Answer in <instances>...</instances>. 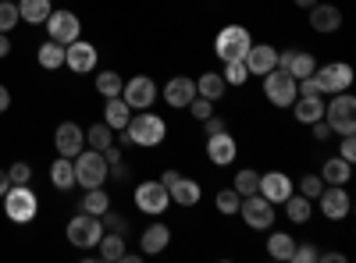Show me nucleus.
I'll return each instance as SVG.
<instances>
[{"label":"nucleus","instance_id":"72a5a7b5","mask_svg":"<svg viewBox=\"0 0 356 263\" xmlns=\"http://www.w3.org/2000/svg\"><path fill=\"white\" fill-rule=\"evenodd\" d=\"M111 210V196L107 189H86V199H82V214H93V217H104Z\"/></svg>","mask_w":356,"mask_h":263},{"label":"nucleus","instance_id":"a211bd4d","mask_svg":"<svg viewBox=\"0 0 356 263\" xmlns=\"http://www.w3.org/2000/svg\"><path fill=\"white\" fill-rule=\"evenodd\" d=\"M193 96H196V82H193L189 75H175V78H168V85H164V103H168V107L186 110V107L193 103Z\"/></svg>","mask_w":356,"mask_h":263},{"label":"nucleus","instance_id":"6e6d98bb","mask_svg":"<svg viewBox=\"0 0 356 263\" xmlns=\"http://www.w3.org/2000/svg\"><path fill=\"white\" fill-rule=\"evenodd\" d=\"M8 189H11V178H8V171H4V167H0V196H4Z\"/></svg>","mask_w":356,"mask_h":263},{"label":"nucleus","instance_id":"3c124183","mask_svg":"<svg viewBox=\"0 0 356 263\" xmlns=\"http://www.w3.org/2000/svg\"><path fill=\"white\" fill-rule=\"evenodd\" d=\"M178 174H182V171H175V167H168V171L161 174V182H164V189H171V185L178 182Z\"/></svg>","mask_w":356,"mask_h":263},{"label":"nucleus","instance_id":"37998d69","mask_svg":"<svg viewBox=\"0 0 356 263\" xmlns=\"http://www.w3.org/2000/svg\"><path fill=\"white\" fill-rule=\"evenodd\" d=\"M186 110H193V118H196V121H207V118L214 114V103L207 100V96H193V103H189Z\"/></svg>","mask_w":356,"mask_h":263},{"label":"nucleus","instance_id":"c03bdc74","mask_svg":"<svg viewBox=\"0 0 356 263\" xmlns=\"http://www.w3.org/2000/svg\"><path fill=\"white\" fill-rule=\"evenodd\" d=\"M339 157H342V160H349V164H356V132H353V135H342Z\"/></svg>","mask_w":356,"mask_h":263},{"label":"nucleus","instance_id":"ddd939ff","mask_svg":"<svg viewBox=\"0 0 356 263\" xmlns=\"http://www.w3.org/2000/svg\"><path fill=\"white\" fill-rule=\"evenodd\" d=\"M317 207H321V214L328 217V221H346L353 199H349L346 185H324L321 196H317Z\"/></svg>","mask_w":356,"mask_h":263},{"label":"nucleus","instance_id":"4d7b16f0","mask_svg":"<svg viewBox=\"0 0 356 263\" xmlns=\"http://www.w3.org/2000/svg\"><path fill=\"white\" fill-rule=\"evenodd\" d=\"M292 4H296V8H303V11H310V8L317 4V0H292Z\"/></svg>","mask_w":356,"mask_h":263},{"label":"nucleus","instance_id":"20e7f679","mask_svg":"<svg viewBox=\"0 0 356 263\" xmlns=\"http://www.w3.org/2000/svg\"><path fill=\"white\" fill-rule=\"evenodd\" d=\"M250 46H253V36H250L246 25H225L214 40V53L221 61H243Z\"/></svg>","mask_w":356,"mask_h":263},{"label":"nucleus","instance_id":"a878e982","mask_svg":"<svg viewBox=\"0 0 356 263\" xmlns=\"http://www.w3.org/2000/svg\"><path fill=\"white\" fill-rule=\"evenodd\" d=\"M349 174H353V164L342 160V157H328V160L321 164V182L324 185H346Z\"/></svg>","mask_w":356,"mask_h":263},{"label":"nucleus","instance_id":"ea45409f","mask_svg":"<svg viewBox=\"0 0 356 263\" xmlns=\"http://www.w3.org/2000/svg\"><path fill=\"white\" fill-rule=\"evenodd\" d=\"M18 22H22V15H18L15 0H0V33H11Z\"/></svg>","mask_w":356,"mask_h":263},{"label":"nucleus","instance_id":"79ce46f5","mask_svg":"<svg viewBox=\"0 0 356 263\" xmlns=\"http://www.w3.org/2000/svg\"><path fill=\"white\" fill-rule=\"evenodd\" d=\"M321 189H324L321 174H303V178H300V196H307V199H317V196H321Z\"/></svg>","mask_w":356,"mask_h":263},{"label":"nucleus","instance_id":"b1692460","mask_svg":"<svg viewBox=\"0 0 356 263\" xmlns=\"http://www.w3.org/2000/svg\"><path fill=\"white\" fill-rule=\"evenodd\" d=\"M132 114H136V110H132L122 96H107V100H104V121H107L114 132H122V128L132 121Z\"/></svg>","mask_w":356,"mask_h":263},{"label":"nucleus","instance_id":"6ab92c4d","mask_svg":"<svg viewBox=\"0 0 356 263\" xmlns=\"http://www.w3.org/2000/svg\"><path fill=\"white\" fill-rule=\"evenodd\" d=\"M310 28L321 33V36L339 33V28H342V11L335 4H321V0H317V4L310 8Z\"/></svg>","mask_w":356,"mask_h":263},{"label":"nucleus","instance_id":"bb28decb","mask_svg":"<svg viewBox=\"0 0 356 263\" xmlns=\"http://www.w3.org/2000/svg\"><path fill=\"white\" fill-rule=\"evenodd\" d=\"M50 182H54L57 192L75 189V164H72V157H57V160H54V167H50Z\"/></svg>","mask_w":356,"mask_h":263},{"label":"nucleus","instance_id":"f3484780","mask_svg":"<svg viewBox=\"0 0 356 263\" xmlns=\"http://www.w3.org/2000/svg\"><path fill=\"white\" fill-rule=\"evenodd\" d=\"M292 192H296V185H292V178H289L285 171H267V174H260V196L271 199L275 207H282Z\"/></svg>","mask_w":356,"mask_h":263},{"label":"nucleus","instance_id":"c756f323","mask_svg":"<svg viewBox=\"0 0 356 263\" xmlns=\"http://www.w3.org/2000/svg\"><path fill=\"white\" fill-rule=\"evenodd\" d=\"M36 61H40V68H47V71L65 68V43H54V40L40 43V50H36Z\"/></svg>","mask_w":356,"mask_h":263},{"label":"nucleus","instance_id":"9d476101","mask_svg":"<svg viewBox=\"0 0 356 263\" xmlns=\"http://www.w3.org/2000/svg\"><path fill=\"white\" fill-rule=\"evenodd\" d=\"M264 96L271 107H292L296 100V78L285 68H271L264 75Z\"/></svg>","mask_w":356,"mask_h":263},{"label":"nucleus","instance_id":"e433bc0d","mask_svg":"<svg viewBox=\"0 0 356 263\" xmlns=\"http://www.w3.org/2000/svg\"><path fill=\"white\" fill-rule=\"evenodd\" d=\"M232 189L239 192L243 199H246V196H253V192H260V171H253V167H243L239 174H235Z\"/></svg>","mask_w":356,"mask_h":263},{"label":"nucleus","instance_id":"cd10ccee","mask_svg":"<svg viewBox=\"0 0 356 263\" xmlns=\"http://www.w3.org/2000/svg\"><path fill=\"white\" fill-rule=\"evenodd\" d=\"M97 249H100V260L104 263H118L129 249H125V235H118V231H104L100 235V242H97Z\"/></svg>","mask_w":356,"mask_h":263},{"label":"nucleus","instance_id":"09e8293b","mask_svg":"<svg viewBox=\"0 0 356 263\" xmlns=\"http://www.w3.org/2000/svg\"><path fill=\"white\" fill-rule=\"evenodd\" d=\"M203 128H207V135H218V132H228V125L218 118V114H211V118L203 121Z\"/></svg>","mask_w":356,"mask_h":263},{"label":"nucleus","instance_id":"6e6552de","mask_svg":"<svg viewBox=\"0 0 356 263\" xmlns=\"http://www.w3.org/2000/svg\"><path fill=\"white\" fill-rule=\"evenodd\" d=\"M136 207L146 217H164L171 207V192L164 189V182H139L136 185Z\"/></svg>","mask_w":356,"mask_h":263},{"label":"nucleus","instance_id":"2f4dec72","mask_svg":"<svg viewBox=\"0 0 356 263\" xmlns=\"http://www.w3.org/2000/svg\"><path fill=\"white\" fill-rule=\"evenodd\" d=\"M292 249H296V239L289 231H271L267 235V256L271 260H292Z\"/></svg>","mask_w":356,"mask_h":263},{"label":"nucleus","instance_id":"f257e3e1","mask_svg":"<svg viewBox=\"0 0 356 263\" xmlns=\"http://www.w3.org/2000/svg\"><path fill=\"white\" fill-rule=\"evenodd\" d=\"M122 135L129 139V146L154 150V146H161L168 139V125H164V118H157V114H150V110H136L132 121L122 128Z\"/></svg>","mask_w":356,"mask_h":263},{"label":"nucleus","instance_id":"f704fd0d","mask_svg":"<svg viewBox=\"0 0 356 263\" xmlns=\"http://www.w3.org/2000/svg\"><path fill=\"white\" fill-rule=\"evenodd\" d=\"M93 85H97V93L107 100V96H122V85H125V78L118 75V71H97V78H93Z\"/></svg>","mask_w":356,"mask_h":263},{"label":"nucleus","instance_id":"603ef678","mask_svg":"<svg viewBox=\"0 0 356 263\" xmlns=\"http://www.w3.org/2000/svg\"><path fill=\"white\" fill-rule=\"evenodd\" d=\"M8 107H11V93H8V85L0 82V114H4Z\"/></svg>","mask_w":356,"mask_h":263},{"label":"nucleus","instance_id":"8fccbe9b","mask_svg":"<svg viewBox=\"0 0 356 263\" xmlns=\"http://www.w3.org/2000/svg\"><path fill=\"white\" fill-rule=\"evenodd\" d=\"M100 153H104V160H107V164H118V160H122V150H118L114 142L107 146V150H100Z\"/></svg>","mask_w":356,"mask_h":263},{"label":"nucleus","instance_id":"7c9ffc66","mask_svg":"<svg viewBox=\"0 0 356 263\" xmlns=\"http://www.w3.org/2000/svg\"><path fill=\"white\" fill-rule=\"evenodd\" d=\"M314 68H317V57H314V53H307V50H292L289 65H285V71H289L296 82L307 78V75H314Z\"/></svg>","mask_w":356,"mask_h":263},{"label":"nucleus","instance_id":"2eb2a0df","mask_svg":"<svg viewBox=\"0 0 356 263\" xmlns=\"http://www.w3.org/2000/svg\"><path fill=\"white\" fill-rule=\"evenodd\" d=\"M54 146L61 157H79L86 150V128H79L75 121H61L54 132Z\"/></svg>","mask_w":356,"mask_h":263},{"label":"nucleus","instance_id":"473e14b6","mask_svg":"<svg viewBox=\"0 0 356 263\" xmlns=\"http://www.w3.org/2000/svg\"><path fill=\"white\" fill-rule=\"evenodd\" d=\"M50 0H22L18 4V15H22V22H29V25H43L47 18H50Z\"/></svg>","mask_w":356,"mask_h":263},{"label":"nucleus","instance_id":"5701e85b","mask_svg":"<svg viewBox=\"0 0 356 263\" xmlns=\"http://www.w3.org/2000/svg\"><path fill=\"white\" fill-rule=\"evenodd\" d=\"M171 192V203H178V207H196V203L203 199V189H200V182L196 178H186V174H178V182L168 189Z\"/></svg>","mask_w":356,"mask_h":263},{"label":"nucleus","instance_id":"423d86ee","mask_svg":"<svg viewBox=\"0 0 356 263\" xmlns=\"http://www.w3.org/2000/svg\"><path fill=\"white\" fill-rule=\"evenodd\" d=\"M314 85L321 96H335V93H346L353 85V68L346 61H332L324 68H314Z\"/></svg>","mask_w":356,"mask_h":263},{"label":"nucleus","instance_id":"aec40b11","mask_svg":"<svg viewBox=\"0 0 356 263\" xmlns=\"http://www.w3.org/2000/svg\"><path fill=\"white\" fill-rule=\"evenodd\" d=\"M243 61H246L250 75H260V78H264L271 68H278V50H275V46H267V43H253V46L246 50Z\"/></svg>","mask_w":356,"mask_h":263},{"label":"nucleus","instance_id":"4c0bfd02","mask_svg":"<svg viewBox=\"0 0 356 263\" xmlns=\"http://www.w3.org/2000/svg\"><path fill=\"white\" fill-rule=\"evenodd\" d=\"M239 203H243V196L235 189H221L218 199H214V207H218L221 217H235V214H239Z\"/></svg>","mask_w":356,"mask_h":263},{"label":"nucleus","instance_id":"a19ab883","mask_svg":"<svg viewBox=\"0 0 356 263\" xmlns=\"http://www.w3.org/2000/svg\"><path fill=\"white\" fill-rule=\"evenodd\" d=\"M8 178H11V185H29V182H33V167H29L25 160H15L8 167Z\"/></svg>","mask_w":356,"mask_h":263},{"label":"nucleus","instance_id":"864d4df0","mask_svg":"<svg viewBox=\"0 0 356 263\" xmlns=\"http://www.w3.org/2000/svg\"><path fill=\"white\" fill-rule=\"evenodd\" d=\"M317 260H328V263H342L346 256H342V253H317Z\"/></svg>","mask_w":356,"mask_h":263},{"label":"nucleus","instance_id":"393cba45","mask_svg":"<svg viewBox=\"0 0 356 263\" xmlns=\"http://www.w3.org/2000/svg\"><path fill=\"white\" fill-rule=\"evenodd\" d=\"M225 93H228V82L221 78V71H203L196 78V96H207L211 103H221Z\"/></svg>","mask_w":356,"mask_h":263},{"label":"nucleus","instance_id":"7ed1b4c3","mask_svg":"<svg viewBox=\"0 0 356 263\" xmlns=\"http://www.w3.org/2000/svg\"><path fill=\"white\" fill-rule=\"evenodd\" d=\"M72 164H75V185L82 189L107 185V160L100 150H82L79 157H72Z\"/></svg>","mask_w":356,"mask_h":263},{"label":"nucleus","instance_id":"9b49d317","mask_svg":"<svg viewBox=\"0 0 356 263\" xmlns=\"http://www.w3.org/2000/svg\"><path fill=\"white\" fill-rule=\"evenodd\" d=\"M122 100L132 107V110H150L154 100H157V82L150 75H132L125 85H122Z\"/></svg>","mask_w":356,"mask_h":263},{"label":"nucleus","instance_id":"f8f14e48","mask_svg":"<svg viewBox=\"0 0 356 263\" xmlns=\"http://www.w3.org/2000/svg\"><path fill=\"white\" fill-rule=\"evenodd\" d=\"M43 25H47V40L65 43V46L82 36V22H79L75 11H50V18H47Z\"/></svg>","mask_w":356,"mask_h":263},{"label":"nucleus","instance_id":"1a4fd4ad","mask_svg":"<svg viewBox=\"0 0 356 263\" xmlns=\"http://www.w3.org/2000/svg\"><path fill=\"white\" fill-rule=\"evenodd\" d=\"M239 217L246 221V228H253V231H267V228L275 224L278 210H275V203H271V199H264L260 192H253V196H246V199L239 203Z\"/></svg>","mask_w":356,"mask_h":263},{"label":"nucleus","instance_id":"49530a36","mask_svg":"<svg viewBox=\"0 0 356 263\" xmlns=\"http://www.w3.org/2000/svg\"><path fill=\"white\" fill-rule=\"evenodd\" d=\"M292 260H296V263H314V260H317V249H314L310 242H303V246L292 249Z\"/></svg>","mask_w":356,"mask_h":263},{"label":"nucleus","instance_id":"dca6fc26","mask_svg":"<svg viewBox=\"0 0 356 263\" xmlns=\"http://www.w3.org/2000/svg\"><path fill=\"white\" fill-rule=\"evenodd\" d=\"M235 157H239V142H235L228 132L207 135V160H211L214 167H228V164H235Z\"/></svg>","mask_w":356,"mask_h":263},{"label":"nucleus","instance_id":"de8ad7c7","mask_svg":"<svg viewBox=\"0 0 356 263\" xmlns=\"http://www.w3.org/2000/svg\"><path fill=\"white\" fill-rule=\"evenodd\" d=\"M332 135H335V132H332V125L324 121V118H321V121H314V139H317V142H328Z\"/></svg>","mask_w":356,"mask_h":263},{"label":"nucleus","instance_id":"4be33fe9","mask_svg":"<svg viewBox=\"0 0 356 263\" xmlns=\"http://www.w3.org/2000/svg\"><path fill=\"white\" fill-rule=\"evenodd\" d=\"M168 246H171V228H168V224H161V221H154L150 228L143 231V239H139L143 256H157V253H164Z\"/></svg>","mask_w":356,"mask_h":263},{"label":"nucleus","instance_id":"c9c22d12","mask_svg":"<svg viewBox=\"0 0 356 263\" xmlns=\"http://www.w3.org/2000/svg\"><path fill=\"white\" fill-rule=\"evenodd\" d=\"M111 142H114V128H111L107 121L86 128V146H89V150H107Z\"/></svg>","mask_w":356,"mask_h":263},{"label":"nucleus","instance_id":"f03ea898","mask_svg":"<svg viewBox=\"0 0 356 263\" xmlns=\"http://www.w3.org/2000/svg\"><path fill=\"white\" fill-rule=\"evenodd\" d=\"M0 199H4L8 221H15V224H33L36 214H40V199H36V192L29 185H11Z\"/></svg>","mask_w":356,"mask_h":263},{"label":"nucleus","instance_id":"58836bf2","mask_svg":"<svg viewBox=\"0 0 356 263\" xmlns=\"http://www.w3.org/2000/svg\"><path fill=\"white\" fill-rule=\"evenodd\" d=\"M221 78H225L228 85H246V82H250V68H246V61H225Z\"/></svg>","mask_w":356,"mask_h":263},{"label":"nucleus","instance_id":"0eeeda50","mask_svg":"<svg viewBox=\"0 0 356 263\" xmlns=\"http://www.w3.org/2000/svg\"><path fill=\"white\" fill-rule=\"evenodd\" d=\"M65 235L75 249H97L100 235H104V217H93V214H79L68 221Z\"/></svg>","mask_w":356,"mask_h":263},{"label":"nucleus","instance_id":"39448f33","mask_svg":"<svg viewBox=\"0 0 356 263\" xmlns=\"http://www.w3.org/2000/svg\"><path fill=\"white\" fill-rule=\"evenodd\" d=\"M324 121L332 125V132L339 135H353L356 132V100L346 93H335L328 103H324Z\"/></svg>","mask_w":356,"mask_h":263},{"label":"nucleus","instance_id":"5fc2aeb1","mask_svg":"<svg viewBox=\"0 0 356 263\" xmlns=\"http://www.w3.org/2000/svg\"><path fill=\"white\" fill-rule=\"evenodd\" d=\"M11 53V40H8V33H0V57H8Z\"/></svg>","mask_w":356,"mask_h":263},{"label":"nucleus","instance_id":"4468645a","mask_svg":"<svg viewBox=\"0 0 356 263\" xmlns=\"http://www.w3.org/2000/svg\"><path fill=\"white\" fill-rule=\"evenodd\" d=\"M97 46L93 43H86L82 36L79 40H72L68 46H65V68H72L75 75H89V71H93L97 68Z\"/></svg>","mask_w":356,"mask_h":263},{"label":"nucleus","instance_id":"c85d7f7f","mask_svg":"<svg viewBox=\"0 0 356 263\" xmlns=\"http://www.w3.org/2000/svg\"><path fill=\"white\" fill-rule=\"evenodd\" d=\"M282 207H285V214H289L292 224H307V221L314 217V199H307V196H300V192H292Z\"/></svg>","mask_w":356,"mask_h":263},{"label":"nucleus","instance_id":"a18cd8bd","mask_svg":"<svg viewBox=\"0 0 356 263\" xmlns=\"http://www.w3.org/2000/svg\"><path fill=\"white\" fill-rule=\"evenodd\" d=\"M104 221H107V231H118V235H125V231H129V221L122 214H114V210H107Z\"/></svg>","mask_w":356,"mask_h":263},{"label":"nucleus","instance_id":"412c9836","mask_svg":"<svg viewBox=\"0 0 356 263\" xmlns=\"http://www.w3.org/2000/svg\"><path fill=\"white\" fill-rule=\"evenodd\" d=\"M292 114H296V121H300V125H314V121H321V118H324V96H317V93H310V96L296 93V100H292Z\"/></svg>","mask_w":356,"mask_h":263}]
</instances>
